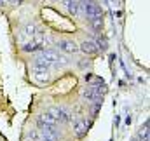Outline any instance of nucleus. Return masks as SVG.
<instances>
[{
  "label": "nucleus",
  "instance_id": "5",
  "mask_svg": "<svg viewBox=\"0 0 150 141\" xmlns=\"http://www.w3.org/2000/svg\"><path fill=\"white\" fill-rule=\"evenodd\" d=\"M49 113H52V115L56 117V120H58V122H61V124L70 122V118H72L70 111H67V110H58V108H52V110H49Z\"/></svg>",
  "mask_w": 150,
  "mask_h": 141
},
{
  "label": "nucleus",
  "instance_id": "6",
  "mask_svg": "<svg viewBox=\"0 0 150 141\" xmlns=\"http://www.w3.org/2000/svg\"><path fill=\"white\" fill-rule=\"evenodd\" d=\"M56 124H58L56 117H54L52 113H49V111H45V113L38 118V125H52V127H56Z\"/></svg>",
  "mask_w": 150,
  "mask_h": 141
},
{
  "label": "nucleus",
  "instance_id": "2",
  "mask_svg": "<svg viewBox=\"0 0 150 141\" xmlns=\"http://www.w3.org/2000/svg\"><path fill=\"white\" fill-rule=\"evenodd\" d=\"M103 92H105V85H103V82H101V84L96 82V84H93L91 87H87V89L84 91V98H86L87 101L98 105V103L101 101V98H103Z\"/></svg>",
  "mask_w": 150,
  "mask_h": 141
},
{
  "label": "nucleus",
  "instance_id": "8",
  "mask_svg": "<svg viewBox=\"0 0 150 141\" xmlns=\"http://www.w3.org/2000/svg\"><path fill=\"white\" fill-rule=\"evenodd\" d=\"M58 45H59V49H61L63 52H68V54H74L75 51H77V45H75L74 42H70V40H63V42H59Z\"/></svg>",
  "mask_w": 150,
  "mask_h": 141
},
{
  "label": "nucleus",
  "instance_id": "7",
  "mask_svg": "<svg viewBox=\"0 0 150 141\" xmlns=\"http://www.w3.org/2000/svg\"><path fill=\"white\" fill-rule=\"evenodd\" d=\"M80 49H82L86 54H96V52H98V45H96L94 40H86V42H82Z\"/></svg>",
  "mask_w": 150,
  "mask_h": 141
},
{
  "label": "nucleus",
  "instance_id": "4",
  "mask_svg": "<svg viewBox=\"0 0 150 141\" xmlns=\"http://www.w3.org/2000/svg\"><path fill=\"white\" fill-rule=\"evenodd\" d=\"M87 129H89V124H87V120H84L82 117H77V118L74 120V131H75V134H77L79 138L86 136Z\"/></svg>",
  "mask_w": 150,
  "mask_h": 141
},
{
  "label": "nucleus",
  "instance_id": "3",
  "mask_svg": "<svg viewBox=\"0 0 150 141\" xmlns=\"http://www.w3.org/2000/svg\"><path fill=\"white\" fill-rule=\"evenodd\" d=\"M82 5H84V12H86V16L89 18V21L94 19V18H101L103 11H101V7H100L98 4H94L93 0H87V2H84Z\"/></svg>",
  "mask_w": 150,
  "mask_h": 141
},
{
  "label": "nucleus",
  "instance_id": "10",
  "mask_svg": "<svg viewBox=\"0 0 150 141\" xmlns=\"http://www.w3.org/2000/svg\"><path fill=\"white\" fill-rule=\"evenodd\" d=\"M67 7H68V11L72 14H77L80 11V7H82V2L80 0H67Z\"/></svg>",
  "mask_w": 150,
  "mask_h": 141
},
{
  "label": "nucleus",
  "instance_id": "11",
  "mask_svg": "<svg viewBox=\"0 0 150 141\" xmlns=\"http://www.w3.org/2000/svg\"><path fill=\"white\" fill-rule=\"evenodd\" d=\"M91 25H93L94 30H100V28L103 26V19H101V18H94V19H91Z\"/></svg>",
  "mask_w": 150,
  "mask_h": 141
},
{
  "label": "nucleus",
  "instance_id": "9",
  "mask_svg": "<svg viewBox=\"0 0 150 141\" xmlns=\"http://www.w3.org/2000/svg\"><path fill=\"white\" fill-rule=\"evenodd\" d=\"M33 77L37 78L38 82H47V80H49V75H47V70H45V68H37V66H33Z\"/></svg>",
  "mask_w": 150,
  "mask_h": 141
},
{
  "label": "nucleus",
  "instance_id": "1",
  "mask_svg": "<svg viewBox=\"0 0 150 141\" xmlns=\"http://www.w3.org/2000/svg\"><path fill=\"white\" fill-rule=\"evenodd\" d=\"M59 59H63L58 52H54V51H44L40 56H38L37 59H35V65L33 66H37V68H49L52 63H56V61H59Z\"/></svg>",
  "mask_w": 150,
  "mask_h": 141
}]
</instances>
